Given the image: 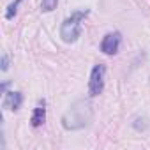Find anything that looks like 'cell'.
<instances>
[{
  "mask_svg": "<svg viewBox=\"0 0 150 150\" xmlns=\"http://www.w3.org/2000/svg\"><path fill=\"white\" fill-rule=\"evenodd\" d=\"M7 69H9V57L4 55L2 57V71H7Z\"/></svg>",
  "mask_w": 150,
  "mask_h": 150,
  "instance_id": "9c48e42d",
  "label": "cell"
},
{
  "mask_svg": "<svg viewBox=\"0 0 150 150\" xmlns=\"http://www.w3.org/2000/svg\"><path fill=\"white\" fill-rule=\"evenodd\" d=\"M57 4H58V0H42L41 9L46 11V13H50V11H53V9L57 7Z\"/></svg>",
  "mask_w": 150,
  "mask_h": 150,
  "instance_id": "ba28073f",
  "label": "cell"
},
{
  "mask_svg": "<svg viewBox=\"0 0 150 150\" xmlns=\"http://www.w3.org/2000/svg\"><path fill=\"white\" fill-rule=\"evenodd\" d=\"M104 74H106V67L103 64L94 65L92 72H90V81H88V92L90 96H99L104 90Z\"/></svg>",
  "mask_w": 150,
  "mask_h": 150,
  "instance_id": "3957f363",
  "label": "cell"
},
{
  "mask_svg": "<svg viewBox=\"0 0 150 150\" xmlns=\"http://www.w3.org/2000/svg\"><path fill=\"white\" fill-rule=\"evenodd\" d=\"M20 2L21 0H14V2L7 7V13H6V18L7 20H11V18H14V14H16V11H18V6H20Z\"/></svg>",
  "mask_w": 150,
  "mask_h": 150,
  "instance_id": "52a82bcc",
  "label": "cell"
},
{
  "mask_svg": "<svg viewBox=\"0 0 150 150\" xmlns=\"http://www.w3.org/2000/svg\"><path fill=\"white\" fill-rule=\"evenodd\" d=\"M87 16H88V11H76L74 14H71V18L64 20L60 28V37L65 42H74L81 34V21Z\"/></svg>",
  "mask_w": 150,
  "mask_h": 150,
  "instance_id": "7a4b0ae2",
  "label": "cell"
},
{
  "mask_svg": "<svg viewBox=\"0 0 150 150\" xmlns=\"http://www.w3.org/2000/svg\"><path fill=\"white\" fill-rule=\"evenodd\" d=\"M92 104L85 99L81 101H76L67 111L65 115L62 117V125L67 129V131H76V129H83L90 124L92 120Z\"/></svg>",
  "mask_w": 150,
  "mask_h": 150,
  "instance_id": "6da1fadb",
  "label": "cell"
},
{
  "mask_svg": "<svg viewBox=\"0 0 150 150\" xmlns=\"http://www.w3.org/2000/svg\"><path fill=\"white\" fill-rule=\"evenodd\" d=\"M23 103V96L21 92H7L6 99H4V108L7 110H18Z\"/></svg>",
  "mask_w": 150,
  "mask_h": 150,
  "instance_id": "5b68a950",
  "label": "cell"
},
{
  "mask_svg": "<svg viewBox=\"0 0 150 150\" xmlns=\"http://www.w3.org/2000/svg\"><path fill=\"white\" fill-rule=\"evenodd\" d=\"M120 48V34L118 32H110L103 37L101 41V51L106 55H115Z\"/></svg>",
  "mask_w": 150,
  "mask_h": 150,
  "instance_id": "277c9868",
  "label": "cell"
},
{
  "mask_svg": "<svg viewBox=\"0 0 150 150\" xmlns=\"http://www.w3.org/2000/svg\"><path fill=\"white\" fill-rule=\"evenodd\" d=\"M44 120H46V108H44V103H42L41 106H37V108L34 110L30 122H32V125H34V127H39V125H42V124H44Z\"/></svg>",
  "mask_w": 150,
  "mask_h": 150,
  "instance_id": "8992f818",
  "label": "cell"
}]
</instances>
